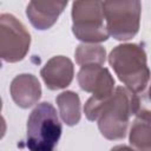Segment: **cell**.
Listing matches in <instances>:
<instances>
[{"instance_id": "cell-3", "label": "cell", "mask_w": 151, "mask_h": 151, "mask_svg": "<svg viewBox=\"0 0 151 151\" xmlns=\"http://www.w3.org/2000/svg\"><path fill=\"white\" fill-rule=\"evenodd\" d=\"M63 127L52 104L42 101L29 113L26 126V146L29 151H54Z\"/></svg>"}, {"instance_id": "cell-14", "label": "cell", "mask_w": 151, "mask_h": 151, "mask_svg": "<svg viewBox=\"0 0 151 151\" xmlns=\"http://www.w3.org/2000/svg\"><path fill=\"white\" fill-rule=\"evenodd\" d=\"M132 113L136 114L138 119L151 124V85L146 93L133 94Z\"/></svg>"}, {"instance_id": "cell-15", "label": "cell", "mask_w": 151, "mask_h": 151, "mask_svg": "<svg viewBox=\"0 0 151 151\" xmlns=\"http://www.w3.org/2000/svg\"><path fill=\"white\" fill-rule=\"evenodd\" d=\"M111 151H134V150L126 145H117V146H113Z\"/></svg>"}, {"instance_id": "cell-4", "label": "cell", "mask_w": 151, "mask_h": 151, "mask_svg": "<svg viewBox=\"0 0 151 151\" xmlns=\"http://www.w3.org/2000/svg\"><path fill=\"white\" fill-rule=\"evenodd\" d=\"M104 19L103 1H74L72 4V32L85 44L109 39L110 34Z\"/></svg>"}, {"instance_id": "cell-10", "label": "cell", "mask_w": 151, "mask_h": 151, "mask_svg": "<svg viewBox=\"0 0 151 151\" xmlns=\"http://www.w3.org/2000/svg\"><path fill=\"white\" fill-rule=\"evenodd\" d=\"M9 92L13 101L19 107L28 109L39 101L41 97V85L35 76L22 73L12 80Z\"/></svg>"}, {"instance_id": "cell-9", "label": "cell", "mask_w": 151, "mask_h": 151, "mask_svg": "<svg viewBox=\"0 0 151 151\" xmlns=\"http://www.w3.org/2000/svg\"><path fill=\"white\" fill-rule=\"evenodd\" d=\"M66 6L67 1H29L26 15L37 29L44 31L55 24Z\"/></svg>"}, {"instance_id": "cell-2", "label": "cell", "mask_w": 151, "mask_h": 151, "mask_svg": "<svg viewBox=\"0 0 151 151\" xmlns=\"http://www.w3.org/2000/svg\"><path fill=\"white\" fill-rule=\"evenodd\" d=\"M109 63L130 92L142 93L145 90L151 72L146 53L140 45L122 44L116 46L109 55Z\"/></svg>"}, {"instance_id": "cell-13", "label": "cell", "mask_w": 151, "mask_h": 151, "mask_svg": "<svg viewBox=\"0 0 151 151\" xmlns=\"http://www.w3.org/2000/svg\"><path fill=\"white\" fill-rule=\"evenodd\" d=\"M129 139L137 151H151V124L136 119L131 126Z\"/></svg>"}, {"instance_id": "cell-12", "label": "cell", "mask_w": 151, "mask_h": 151, "mask_svg": "<svg viewBox=\"0 0 151 151\" xmlns=\"http://www.w3.org/2000/svg\"><path fill=\"white\" fill-rule=\"evenodd\" d=\"M76 63L79 66L103 65L106 60V51L101 45L97 44H80L74 52Z\"/></svg>"}, {"instance_id": "cell-7", "label": "cell", "mask_w": 151, "mask_h": 151, "mask_svg": "<svg viewBox=\"0 0 151 151\" xmlns=\"http://www.w3.org/2000/svg\"><path fill=\"white\" fill-rule=\"evenodd\" d=\"M80 88L97 99H105L114 92V79L106 67L100 65L83 66L77 76Z\"/></svg>"}, {"instance_id": "cell-11", "label": "cell", "mask_w": 151, "mask_h": 151, "mask_svg": "<svg viewBox=\"0 0 151 151\" xmlns=\"http://www.w3.org/2000/svg\"><path fill=\"white\" fill-rule=\"evenodd\" d=\"M55 101L63 122L68 126L77 125L81 118L79 96L73 91H65L57 96Z\"/></svg>"}, {"instance_id": "cell-5", "label": "cell", "mask_w": 151, "mask_h": 151, "mask_svg": "<svg viewBox=\"0 0 151 151\" xmlns=\"http://www.w3.org/2000/svg\"><path fill=\"white\" fill-rule=\"evenodd\" d=\"M103 8L109 34L116 40H129L138 33L142 12L140 1H104Z\"/></svg>"}, {"instance_id": "cell-6", "label": "cell", "mask_w": 151, "mask_h": 151, "mask_svg": "<svg viewBox=\"0 0 151 151\" xmlns=\"http://www.w3.org/2000/svg\"><path fill=\"white\" fill-rule=\"evenodd\" d=\"M31 45V34L14 15H0V55L4 61L17 63L22 60Z\"/></svg>"}, {"instance_id": "cell-1", "label": "cell", "mask_w": 151, "mask_h": 151, "mask_svg": "<svg viewBox=\"0 0 151 151\" xmlns=\"http://www.w3.org/2000/svg\"><path fill=\"white\" fill-rule=\"evenodd\" d=\"M133 94L126 87L118 86L114 92L105 98L87 99L84 112L88 120H97L98 127L106 139H122L126 136L130 116L132 113Z\"/></svg>"}, {"instance_id": "cell-8", "label": "cell", "mask_w": 151, "mask_h": 151, "mask_svg": "<svg viewBox=\"0 0 151 151\" xmlns=\"http://www.w3.org/2000/svg\"><path fill=\"white\" fill-rule=\"evenodd\" d=\"M40 76L50 90L67 87L74 76V66L71 59L64 55L52 57L40 71Z\"/></svg>"}]
</instances>
